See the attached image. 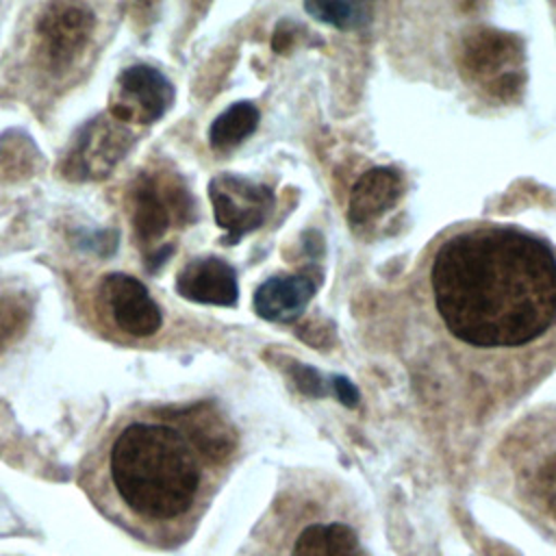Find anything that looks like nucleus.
<instances>
[{"label": "nucleus", "instance_id": "nucleus-1", "mask_svg": "<svg viewBox=\"0 0 556 556\" xmlns=\"http://www.w3.org/2000/svg\"><path fill=\"white\" fill-rule=\"evenodd\" d=\"M415 295L452 365L491 384H528L556 365V248L528 230H450L432 245Z\"/></svg>", "mask_w": 556, "mask_h": 556}, {"label": "nucleus", "instance_id": "nucleus-2", "mask_svg": "<svg viewBox=\"0 0 556 556\" xmlns=\"http://www.w3.org/2000/svg\"><path fill=\"white\" fill-rule=\"evenodd\" d=\"M204 465L222 467L193 441L176 413L163 421H132L109 452V476L122 502L150 521L191 513L204 484Z\"/></svg>", "mask_w": 556, "mask_h": 556}, {"label": "nucleus", "instance_id": "nucleus-3", "mask_svg": "<svg viewBox=\"0 0 556 556\" xmlns=\"http://www.w3.org/2000/svg\"><path fill=\"white\" fill-rule=\"evenodd\" d=\"M515 500L556 530V404L526 415L497 450Z\"/></svg>", "mask_w": 556, "mask_h": 556}, {"label": "nucleus", "instance_id": "nucleus-4", "mask_svg": "<svg viewBox=\"0 0 556 556\" xmlns=\"http://www.w3.org/2000/svg\"><path fill=\"white\" fill-rule=\"evenodd\" d=\"M193 213V200L178 176L161 178L141 172L130 189V222L137 241L150 248L163 239L172 222L187 224Z\"/></svg>", "mask_w": 556, "mask_h": 556}, {"label": "nucleus", "instance_id": "nucleus-5", "mask_svg": "<svg viewBox=\"0 0 556 556\" xmlns=\"http://www.w3.org/2000/svg\"><path fill=\"white\" fill-rule=\"evenodd\" d=\"M521 61L519 41L506 33L482 30L469 35L460 48V67L465 76L500 100H510L515 91L521 89Z\"/></svg>", "mask_w": 556, "mask_h": 556}, {"label": "nucleus", "instance_id": "nucleus-6", "mask_svg": "<svg viewBox=\"0 0 556 556\" xmlns=\"http://www.w3.org/2000/svg\"><path fill=\"white\" fill-rule=\"evenodd\" d=\"M132 143L135 135L126 124L109 113L96 115L74 132L61 172L65 178L78 182L106 178L128 154Z\"/></svg>", "mask_w": 556, "mask_h": 556}, {"label": "nucleus", "instance_id": "nucleus-7", "mask_svg": "<svg viewBox=\"0 0 556 556\" xmlns=\"http://www.w3.org/2000/svg\"><path fill=\"white\" fill-rule=\"evenodd\" d=\"M169 78L146 63L124 67L109 96V115L122 124H154L174 104Z\"/></svg>", "mask_w": 556, "mask_h": 556}, {"label": "nucleus", "instance_id": "nucleus-8", "mask_svg": "<svg viewBox=\"0 0 556 556\" xmlns=\"http://www.w3.org/2000/svg\"><path fill=\"white\" fill-rule=\"evenodd\" d=\"M208 198L217 226L226 230V245L237 243L243 235L263 226L274 206L269 187L235 174L215 176L208 182Z\"/></svg>", "mask_w": 556, "mask_h": 556}, {"label": "nucleus", "instance_id": "nucleus-9", "mask_svg": "<svg viewBox=\"0 0 556 556\" xmlns=\"http://www.w3.org/2000/svg\"><path fill=\"white\" fill-rule=\"evenodd\" d=\"M96 26L91 7L83 2H48L37 20L43 54L54 70H65L85 50Z\"/></svg>", "mask_w": 556, "mask_h": 556}, {"label": "nucleus", "instance_id": "nucleus-10", "mask_svg": "<svg viewBox=\"0 0 556 556\" xmlns=\"http://www.w3.org/2000/svg\"><path fill=\"white\" fill-rule=\"evenodd\" d=\"M100 302L113 324L130 337H152L163 324L161 306L154 302L148 287L130 274H106L100 282Z\"/></svg>", "mask_w": 556, "mask_h": 556}, {"label": "nucleus", "instance_id": "nucleus-11", "mask_svg": "<svg viewBox=\"0 0 556 556\" xmlns=\"http://www.w3.org/2000/svg\"><path fill=\"white\" fill-rule=\"evenodd\" d=\"M285 556H369V552L348 519L313 513L291 530Z\"/></svg>", "mask_w": 556, "mask_h": 556}, {"label": "nucleus", "instance_id": "nucleus-12", "mask_svg": "<svg viewBox=\"0 0 556 556\" xmlns=\"http://www.w3.org/2000/svg\"><path fill=\"white\" fill-rule=\"evenodd\" d=\"M176 293L198 304L232 306L239 287L237 271L219 256H198L187 261L176 274Z\"/></svg>", "mask_w": 556, "mask_h": 556}, {"label": "nucleus", "instance_id": "nucleus-13", "mask_svg": "<svg viewBox=\"0 0 556 556\" xmlns=\"http://www.w3.org/2000/svg\"><path fill=\"white\" fill-rule=\"evenodd\" d=\"M315 293V282L306 276H280L265 280L254 293V308L261 317L282 321L293 319Z\"/></svg>", "mask_w": 556, "mask_h": 556}, {"label": "nucleus", "instance_id": "nucleus-14", "mask_svg": "<svg viewBox=\"0 0 556 556\" xmlns=\"http://www.w3.org/2000/svg\"><path fill=\"white\" fill-rule=\"evenodd\" d=\"M402 193V180L391 169L367 172L354 187L350 200V219L365 224L395 204Z\"/></svg>", "mask_w": 556, "mask_h": 556}, {"label": "nucleus", "instance_id": "nucleus-15", "mask_svg": "<svg viewBox=\"0 0 556 556\" xmlns=\"http://www.w3.org/2000/svg\"><path fill=\"white\" fill-rule=\"evenodd\" d=\"M258 111L252 102H235L217 115L208 128V141L215 150H228L254 132Z\"/></svg>", "mask_w": 556, "mask_h": 556}, {"label": "nucleus", "instance_id": "nucleus-16", "mask_svg": "<svg viewBox=\"0 0 556 556\" xmlns=\"http://www.w3.org/2000/svg\"><path fill=\"white\" fill-rule=\"evenodd\" d=\"M306 11H311L317 20L337 26H358L367 20V7L354 2H308Z\"/></svg>", "mask_w": 556, "mask_h": 556}, {"label": "nucleus", "instance_id": "nucleus-17", "mask_svg": "<svg viewBox=\"0 0 556 556\" xmlns=\"http://www.w3.org/2000/svg\"><path fill=\"white\" fill-rule=\"evenodd\" d=\"M28 308L17 298L0 300V345L9 339H13L26 324Z\"/></svg>", "mask_w": 556, "mask_h": 556}, {"label": "nucleus", "instance_id": "nucleus-18", "mask_svg": "<svg viewBox=\"0 0 556 556\" xmlns=\"http://www.w3.org/2000/svg\"><path fill=\"white\" fill-rule=\"evenodd\" d=\"M74 245L98 256H111L117 250V230H85L80 228L74 235Z\"/></svg>", "mask_w": 556, "mask_h": 556}, {"label": "nucleus", "instance_id": "nucleus-19", "mask_svg": "<svg viewBox=\"0 0 556 556\" xmlns=\"http://www.w3.org/2000/svg\"><path fill=\"white\" fill-rule=\"evenodd\" d=\"M172 252H174V245L172 243H167V245H159V248H154L152 252H148L146 254V269L152 274V271H156L169 256H172Z\"/></svg>", "mask_w": 556, "mask_h": 556}, {"label": "nucleus", "instance_id": "nucleus-20", "mask_svg": "<svg viewBox=\"0 0 556 556\" xmlns=\"http://www.w3.org/2000/svg\"><path fill=\"white\" fill-rule=\"evenodd\" d=\"M552 11H554V22H556V2L552 4Z\"/></svg>", "mask_w": 556, "mask_h": 556}]
</instances>
